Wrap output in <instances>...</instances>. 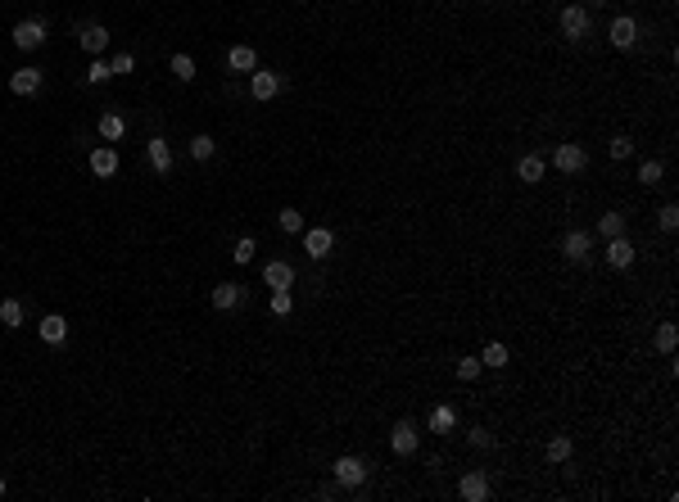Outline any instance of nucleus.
I'll list each match as a JSON object with an SVG mask.
<instances>
[{"mask_svg": "<svg viewBox=\"0 0 679 502\" xmlns=\"http://www.w3.org/2000/svg\"><path fill=\"white\" fill-rule=\"evenodd\" d=\"M14 45H18V50H36V45H46V23L41 18H23L14 28Z\"/></svg>", "mask_w": 679, "mask_h": 502, "instance_id": "7ed1b4c3", "label": "nucleus"}, {"mask_svg": "<svg viewBox=\"0 0 679 502\" xmlns=\"http://www.w3.org/2000/svg\"><path fill=\"white\" fill-rule=\"evenodd\" d=\"M227 68H231V72H254V68H258L254 45H231V50H227Z\"/></svg>", "mask_w": 679, "mask_h": 502, "instance_id": "f3484780", "label": "nucleus"}, {"mask_svg": "<svg viewBox=\"0 0 679 502\" xmlns=\"http://www.w3.org/2000/svg\"><path fill=\"white\" fill-rule=\"evenodd\" d=\"M458 493H462L466 502H485V498H489V480H485V471H466V475H462V484H458Z\"/></svg>", "mask_w": 679, "mask_h": 502, "instance_id": "1a4fd4ad", "label": "nucleus"}, {"mask_svg": "<svg viewBox=\"0 0 679 502\" xmlns=\"http://www.w3.org/2000/svg\"><path fill=\"white\" fill-rule=\"evenodd\" d=\"M598 231H602L607 240H611V236H625V213H602V217H598Z\"/></svg>", "mask_w": 679, "mask_h": 502, "instance_id": "a878e982", "label": "nucleus"}, {"mask_svg": "<svg viewBox=\"0 0 679 502\" xmlns=\"http://www.w3.org/2000/svg\"><path fill=\"white\" fill-rule=\"evenodd\" d=\"M607 263L616 267V272H625V267L634 263V244H629L625 236H611L607 240Z\"/></svg>", "mask_w": 679, "mask_h": 502, "instance_id": "f8f14e48", "label": "nucleus"}, {"mask_svg": "<svg viewBox=\"0 0 679 502\" xmlns=\"http://www.w3.org/2000/svg\"><path fill=\"white\" fill-rule=\"evenodd\" d=\"M172 72H177L181 82H195V59L191 55H172V64H168Z\"/></svg>", "mask_w": 679, "mask_h": 502, "instance_id": "c85d7f7f", "label": "nucleus"}, {"mask_svg": "<svg viewBox=\"0 0 679 502\" xmlns=\"http://www.w3.org/2000/svg\"><path fill=\"white\" fill-rule=\"evenodd\" d=\"M675 344H679L675 322H661V326H657V349H661V353H675Z\"/></svg>", "mask_w": 679, "mask_h": 502, "instance_id": "cd10ccee", "label": "nucleus"}, {"mask_svg": "<svg viewBox=\"0 0 679 502\" xmlns=\"http://www.w3.org/2000/svg\"><path fill=\"white\" fill-rule=\"evenodd\" d=\"M516 177H521L525 186H535V181H543V158H539V154H525L521 163H516Z\"/></svg>", "mask_w": 679, "mask_h": 502, "instance_id": "4be33fe9", "label": "nucleus"}, {"mask_svg": "<svg viewBox=\"0 0 679 502\" xmlns=\"http://www.w3.org/2000/svg\"><path fill=\"white\" fill-rule=\"evenodd\" d=\"M36 335L46 339V344H64L68 339V322L59 312H50V317H41V326H36Z\"/></svg>", "mask_w": 679, "mask_h": 502, "instance_id": "ddd939ff", "label": "nucleus"}, {"mask_svg": "<svg viewBox=\"0 0 679 502\" xmlns=\"http://www.w3.org/2000/svg\"><path fill=\"white\" fill-rule=\"evenodd\" d=\"M91 173L100 181L118 177V150H114V145H95V150H91Z\"/></svg>", "mask_w": 679, "mask_h": 502, "instance_id": "20e7f679", "label": "nucleus"}, {"mask_svg": "<svg viewBox=\"0 0 679 502\" xmlns=\"http://www.w3.org/2000/svg\"><path fill=\"white\" fill-rule=\"evenodd\" d=\"M263 280H267V290H290V285H294V267L281 263V258H272V263L263 267Z\"/></svg>", "mask_w": 679, "mask_h": 502, "instance_id": "6e6552de", "label": "nucleus"}, {"mask_svg": "<svg viewBox=\"0 0 679 502\" xmlns=\"http://www.w3.org/2000/svg\"><path fill=\"white\" fill-rule=\"evenodd\" d=\"M552 163H557L562 173H584V168H589V154H584V145H557Z\"/></svg>", "mask_w": 679, "mask_h": 502, "instance_id": "39448f33", "label": "nucleus"}, {"mask_svg": "<svg viewBox=\"0 0 679 502\" xmlns=\"http://www.w3.org/2000/svg\"><path fill=\"white\" fill-rule=\"evenodd\" d=\"M657 222H661V231H675V227H679V208H675V204H665L661 213H657Z\"/></svg>", "mask_w": 679, "mask_h": 502, "instance_id": "e433bc0d", "label": "nucleus"}, {"mask_svg": "<svg viewBox=\"0 0 679 502\" xmlns=\"http://www.w3.org/2000/svg\"><path fill=\"white\" fill-rule=\"evenodd\" d=\"M562 253L571 263H589V236H584V231H571V236L562 240Z\"/></svg>", "mask_w": 679, "mask_h": 502, "instance_id": "a211bd4d", "label": "nucleus"}, {"mask_svg": "<svg viewBox=\"0 0 679 502\" xmlns=\"http://www.w3.org/2000/svg\"><path fill=\"white\" fill-rule=\"evenodd\" d=\"M471 444H476V448H493V435H489V430H480V425H476V430H471Z\"/></svg>", "mask_w": 679, "mask_h": 502, "instance_id": "58836bf2", "label": "nucleus"}, {"mask_svg": "<svg viewBox=\"0 0 679 502\" xmlns=\"http://www.w3.org/2000/svg\"><path fill=\"white\" fill-rule=\"evenodd\" d=\"M9 91L14 95H36L41 91V68H18L14 77H9Z\"/></svg>", "mask_w": 679, "mask_h": 502, "instance_id": "2eb2a0df", "label": "nucleus"}, {"mask_svg": "<svg viewBox=\"0 0 679 502\" xmlns=\"http://www.w3.org/2000/svg\"><path fill=\"white\" fill-rule=\"evenodd\" d=\"M571 448H575V444H571L566 435H552L548 444H543V457H548V462H566V457H571Z\"/></svg>", "mask_w": 679, "mask_h": 502, "instance_id": "b1692460", "label": "nucleus"}, {"mask_svg": "<svg viewBox=\"0 0 679 502\" xmlns=\"http://www.w3.org/2000/svg\"><path fill=\"white\" fill-rule=\"evenodd\" d=\"M294 308V299H290V290H272V312L277 317H286Z\"/></svg>", "mask_w": 679, "mask_h": 502, "instance_id": "2f4dec72", "label": "nucleus"}, {"mask_svg": "<svg viewBox=\"0 0 679 502\" xmlns=\"http://www.w3.org/2000/svg\"><path fill=\"white\" fill-rule=\"evenodd\" d=\"M100 136H105L109 145H114V141H122V136H127V122H122V114H114V109H109V114L100 118Z\"/></svg>", "mask_w": 679, "mask_h": 502, "instance_id": "412c9836", "label": "nucleus"}, {"mask_svg": "<svg viewBox=\"0 0 679 502\" xmlns=\"http://www.w3.org/2000/svg\"><path fill=\"white\" fill-rule=\"evenodd\" d=\"M0 498H5V475H0Z\"/></svg>", "mask_w": 679, "mask_h": 502, "instance_id": "ea45409f", "label": "nucleus"}, {"mask_svg": "<svg viewBox=\"0 0 679 502\" xmlns=\"http://www.w3.org/2000/svg\"><path fill=\"white\" fill-rule=\"evenodd\" d=\"M145 150H150V168H154L159 177H164V173H172V145H168L164 136H154L150 145H145Z\"/></svg>", "mask_w": 679, "mask_h": 502, "instance_id": "dca6fc26", "label": "nucleus"}, {"mask_svg": "<svg viewBox=\"0 0 679 502\" xmlns=\"http://www.w3.org/2000/svg\"><path fill=\"white\" fill-rule=\"evenodd\" d=\"M213 150H218V141H213V136H204V131L191 141V158H200V163H208V158H213Z\"/></svg>", "mask_w": 679, "mask_h": 502, "instance_id": "bb28decb", "label": "nucleus"}, {"mask_svg": "<svg viewBox=\"0 0 679 502\" xmlns=\"http://www.w3.org/2000/svg\"><path fill=\"white\" fill-rule=\"evenodd\" d=\"M277 227L286 231V236H299V231H304V213H299V208H281V213H277Z\"/></svg>", "mask_w": 679, "mask_h": 502, "instance_id": "393cba45", "label": "nucleus"}, {"mask_svg": "<svg viewBox=\"0 0 679 502\" xmlns=\"http://www.w3.org/2000/svg\"><path fill=\"white\" fill-rule=\"evenodd\" d=\"M331 475L344 484V489H358L367 480V462L363 457H336V466H331Z\"/></svg>", "mask_w": 679, "mask_h": 502, "instance_id": "f257e3e1", "label": "nucleus"}, {"mask_svg": "<svg viewBox=\"0 0 679 502\" xmlns=\"http://www.w3.org/2000/svg\"><path fill=\"white\" fill-rule=\"evenodd\" d=\"M231 258H236L240 267H250V263H254V240H250V236H245V240L236 244V253H231Z\"/></svg>", "mask_w": 679, "mask_h": 502, "instance_id": "f704fd0d", "label": "nucleus"}, {"mask_svg": "<svg viewBox=\"0 0 679 502\" xmlns=\"http://www.w3.org/2000/svg\"><path fill=\"white\" fill-rule=\"evenodd\" d=\"M480 362L485 366H508V344H489L485 353H480Z\"/></svg>", "mask_w": 679, "mask_h": 502, "instance_id": "c756f323", "label": "nucleus"}, {"mask_svg": "<svg viewBox=\"0 0 679 502\" xmlns=\"http://www.w3.org/2000/svg\"><path fill=\"white\" fill-rule=\"evenodd\" d=\"M607 36H611V45H616V50H629V45L638 41V23L621 14V18H611V32H607Z\"/></svg>", "mask_w": 679, "mask_h": 502, "instance_id": "0eeeda50", "label": "nucleus"}, {"mask_svg": "<svg viewBox=\"0 0 679 502\" xmlns=\"http://www.w3.org/2000/svg\"><path fill=\"white\" fill-rule=\"evenodd\" d=\"M132 68H136L132 55H114V59H109V72H114V77H122V72H132Z\"/></svg>", "mask_w": 679, "mask_h": 502, "instance_id": "c9c22d12", "label": "nucleus"}, {"mask_svg": "<svg viewBox=\"0 0 679 502\" xmlns=\"http://www.w3.org/2000/svg\"><path fill=\"white\" fill-rule=\"evenodd\" d=\"M390 444H394L399 457H412V452H417V425L412 421H399V425H394V435H390Z\"/></svg>", "mask_w": 679, "mask_h": 502, "instance_id": "9b49d317", "label": "nucleus"}, {"mask_svg": "<svg viewBox=\"0 0 679 502\" xmlns=\"http://www.w3.org/2000/svg\"><path fill=\"white\" fill-rule=\"evenodd\" d=\"M607 154H611V158H629V154H634V141H629V136H616V141L607 145Z\"/></svg>", "mask_w": 679, "mask_h": 502, "instance_id": "72a5a7b5", "label": "nucleus"}, {"mask_svg": "<svg viewBox=\"0 0 679 502\" xmlns=\"http://www.w3.org/2000/svg\"><path fill=\"white\" fill-rule=\"evenodd\" d=\"M304 249L313 253V258H326V253L336 249V236H331L326 227H313V231H304Z\"/></svg>", "mask_w": 679, "mask_h": 502, "instance_id": "9d476101", "label": "nucleus"}, {"mask_svg": "<svg viewBox=\"0 0 679 502\" xmlns=\"http://www.w3.org/2000/svg\"><path fill=\"white\" fill-rule=\"evenodd\" d=\"M453 425H458V412H453L449 403H439V408H430V430H435V435H449Z\"/></svg>", "mask_w": 679, "mask_h": 502, "instance_id": "aec40b11", "label": "nucleus"}, {"mask_svg": "<svg viewBox=\"0 0 679 502\" xmlns=\"http://www.w3.org/2000/svg\"><path fill=\"white\" fill-rule=\"evenodd\" d=\"M638 181H643V186H657V181H661V163H657V158H648V163L638 168Z\"/></svg>", "mask_w": 679, "mask_h": 502, "instance_id": "473e14b6", "label": "nucleus"}, {"mask_svg": "<svg viewBox=\"0 0 679 502\" xmlns=\"http://www.w3.org/2000/svg\"><path fill=\"white\" fill-rule=\"evenodd\" d=\"M0 326H5V330H18L23 326V303L18 299H0Z\"/></svg>", "mask_w": 679, "mask_h": 502, "instance_id": "5701e85b", "label": "nucleus"}, {"mask_svg": "<svg viewBox=\"0 0 679 502\" xmlns=\"http://www.w3.org/2000/svg\"><path fill=\"white\" fill-rule=\"evenodd\" d=\"M562 32L571 36V41H584L589 36V9L584 5H566L562 9Z\"/></svg>", "mask_w": 679, "mask_h": 502, "instance_id": "f03ea898", "label": "nucleus"}, {"mask_svg": "<svg viewBox=\"0 0 679 502\" xmlns=\"http://www.w3.org/2000/svg\"><path fill=\"white\" fill-rule=\"evenodd\" d=\"M480 371H485V362H480V358H462L458 362V381H476Z\"/></svg>", "mask_w": 679, "mask_h": 502, "instance_id": "7c9ffc66", "label": "nucleus"}, {"mask_svg": "<svg viewBox=\"0 0 679 502\" xmlns=\"http://www.w3.org/2000/svg\"><path fill=\"white\" fill-rule=\"evenodd\" d=\"M277 91H281V77L277 72H250V95L254 100H277Z\"/></svg>", "mask_w": 679, "mask_h": 502, "instance_id": "423d86ee", "label": "nucleus"}, {"mask_svg": "<svg viewBox=\"0 0 679 502\" xmlns=\"http://www.w3.org/2000/svg\"><path fill=\"white\" fill-rule=\"evenodd\" d=\"M105 45H109V28L105 23H86L82 28V50L86 55H105Z\"/></svg>", "mask_w": 679, "mask_h": 502, "instance_id": "4468645a", "label": "nucleus"}, {"mask_svg": "<svg viewBox=\"0 0 679 502\" xmlns=\"http://www.w3.org/2000/svg\"><path fill=\"white\" fill-rule=\"evenodd\" d=\"M240 303H245V290L240 285H218L213 290V308L218 312H231V308H240Z\"/></svg>", "mask_w": 679, "mask_h": 502, "instance_id": "6ab92c4d", "label": "nucleus"}, {"mask_svg": "<svg viewBox=\"0 0 679 502\" xmlns=\"http://www.w3.org/2000/svg\"><path fill=\"white\" fill-rule=\"evenodd\" d=\"M105 77H114V72H109V64H105V59H95V64L86 68V82H105Z\"/></svg>", "mask_w": 679, "mask_h": 502, "instance_id": "4c0bfd02", "label": "nucleus"}]
</instances>
